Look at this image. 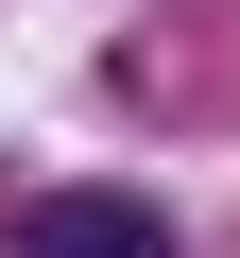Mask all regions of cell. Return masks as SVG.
<instances>
[{"mask_svg": "<svg viewBox=\"0 0 240 258\" xmlns=\"http://www.w3.org/2000/svg\"><path fill=\"white\" fill-rule=\"evenodd\" d=\"M18 258H172V224H155V189H35Z\"/></svg>", "mask_w": 240, "mask_h": 258, "instance_id": "1", "label": "cell"}]
</instances>
